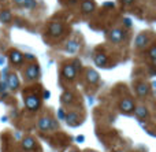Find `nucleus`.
Wrapping results in <instances>:
<instances>
[{"label":"nucleus","instance_id":"15","mask_svg":"<svg viewBox=\"0 0 156 152\" xmlns=\"http://www.w3.org/2000/svg\"><path fill=\"white\" fill-rule=\"evenodd\" d=\"M100 80L99 77V73H97L96 70H92V69H89L88 71H86V81L89 82V84H97Z\"/></svg>","mask_w":156,"mask_h":152},{"label":"nucleus","instance_id":"10","mask_svg":"<svg viewBox=\"0 0 156 152\" xmlns=\"http://www.w3.org/2000/svg\"><path fill=\"white\" fill-rule=\"evenodd\" d=\"M7 87H8V89H11V90H15V89H18V87H19V80H18V77H16V74H10V76L7 77Z\"/></svg>","mask_w":156,"mask_h":152},{"label":"nucleus","instance_id":"8","mask_svg":"<svg viewBox=\"0 0 156 152\" xmlns=\"http://www.w3.org/2000/svg\"><path fill=\"white\" fill-rule=\"evenodd\" d=\"M48 33L52 36V37H59V36L63 33L62 23H58V22L51 23V25H49V27H48Z\"/></svg>","mask_w":156,"mask_h":152},{"label":"nucleus","instance_id":"7","mask_svg":"<svg viewBox=\"0 0 156 152\" xmlns=\"http://www.w3.org/2000/svg\"><path fill=\"white\" fill-rule=\"evenodd\" d=\"M149 92H151V88H149V85L147 84V82H140V84H137V87H136V93H137V96H140V97L148 96Z\"/></svg>","mask_w":156,"mask_h":152},{"label":"nucleus","instance_id":"5","mask_svg":"<svg viewBox=\"0 0 156 152\" xmlns=\"http://www.w3.org/2000/svg\"><path fill=\"white\" fill-rule=\"evenodd\" d=\"M62 76L65 77L66 80L71 81V80L76 78L77 70L73 67V65H66V66H63V69H62Z\"/></svg>","mask_w":156,"mask_h":152},{"label":"nucleus","instance_id":"32","mask_svg":"<svg viewBox=\"0 0 156 152\" xmlns=\"http://www.w3.org/2000/svg\"><path fill=\"white\" fill-rule=\"evenodd\" d=\"M88 152H96V151H88Z\"/></svg>","mask_w":156,"mask_h":152},{"label":"nucleus","instance_id":"6","mask_svg":"<svg viewBox=\"0 0 156 152\" xmlns=\"http://www.w3.org/2000/svg\"><path fill=\"white\" fill-rule=\"evenodd\" d=\"M119 108H121V111L125 112V114H130V112L134 110V101H133L132 99H123V100L121 101V104H119Z\"/></svg>","mask_w":156,"mask_h":152},{"label":"nucleus","instance_id":"12","mask_svg":"<svg viewBox=\"0 0 156 152\" xmlns=\"http://www.w3.org/2000/svg\"><path fill=\"white\" fill-rule=\"evenodd\" d=\"M38 129H40L41 132H47L51 129V118L49 117H43L38 119V123H37Z\"/></svg>","mask_w":156,"mask_h":152},{"label":"nucleus","instance_id":"25","mask_svg":"<svg viewBox=\"0 0 156 152\" xmlns=\"http://www.w3.org/2000/svg\"><path fill=\"white\" fill-rule=\"evenodd\" d=\"M25 2H26V0H14V3H15V4H18V5H23Z\"/></svg>","mask_w":156,"mask_h":152},{"label":"nucleus","instance_id":"14","mask_svg":"<svg viewBox=\"0 0 156 152\" xmlns=\"http://www.w3.org/2000/svg\"><path fill=\"white\" fill-rule=\"evenodd\" d=\"M134 44H136V47H137V48H140V49L145 48L147 44H148V36H147L145 33L138 34L137 38H136V41H134Z\"/></svg>","mask_w":156,"mask_h":152},{"label":"nucleus","instance_id":"22","mask_svg":"<svg viewBox=\"0 0 156 152\" xmlns=\"http://www.w3.org/2000/svg\"><path fill=\"white\" fill-rule=\"evenodd\" d=\"M149 58H151V60L155 63L156 60V47H151V49H149Z\"/></svg>","mask_w":156,"mask_h":152},{"label":"nucleus","instance_id":"1","mask_svg":"<svg viewBox=\"0 0 156 152\" xmlns=\"http://www.w3.org/2000/svg\"><path fill=\"white\" fill-rule=\"evenodd\" d=\"M40 106H41V100L37 96L29 95L25 97V107H26L29 111H36V110L40 108Z\"/></svg>","mask_w":156,"mask_h":152},{"label":"nucleus","instance_id":"3","mask_svg":"<svg viewBox=\"0 0 156 152\" xmlns=\"http://www.w3.org/2000/svg\"><path fill=\"white\" fill-rule=\"evenodd\" d=\"M65 119L67 122V125L70 126H78L81 125V119H80V114L76 111H70L65 115Z\"/></svg>","mask_w":156,"mask_h":152},{"label":"nucleus","instance_id":"18","mask_svg":"<svg viewBox=\"0 0 156 152\" xmlns=\"http://www.w3.org/2000/svg\"><path fill=\"white\" fill-rule=\"evenodd\" d=\"M81 10H82L83 14H90L92 11L94 10L93 2H90V0H85V2L82 3V5H81Z\"/></svg>","mask_w":156,"mask_h":152},{"label":"nucleus","instance_id":"16","mask_svg":"<svg viewBox=\"0 0 156 152\" xmlns=\"http://www.w3.org/2000/svg\"><path fill=\"white\" fill-rule=\"evenodd\" d=\"M94 63H96V66H99V67H104L105 65H107L108 62V58L105 54H101V52H99V54L94 55Z\"/></svg>","mask_w":156,"mask_h":152},{"label":"nucleus","instance_id":"29","mask_svg":"<svg viewBox=\"0 0 156 152\" xmlns=\"http://www.w3.org/2000/svg\"><path fill=\"white\" fill-rule=\"evenodd\" d=\"M134 2V0H122V3H126V4H129V3Z\"/></svg>","mask_w":156,"mask_h":152},{"label":"nucleus","instance_id":"19","mask_svg":"<svg viewBox=\"0 0 156 152\" xmlns=\"http://www.w3.org/2000/svg\"><path fill=\"white\" fill-rule=\"evenodd\" d=\"M11 19H12V14L8 10H3L2 12H0V21H2L3 23H8Z\"/></svg>","mask_w":156,"mask_h":152},{"label":"nucleus","instance_id":"2","mask_svg":"<svg viewBox=\"0 0 156 152\" xmlns=\"http://www.w3.org/2000/svg\"><path fill=\"white\" fill-rule=\"evenodd\" d=\"M38 76H40V69H38L37 65H29L26 67V70H25V78L27 80V81H34V80L38 78Z\"/></svg>","mask_w":156,"mask_h":152},{"label":"nucleus","instance_id":"20","mask_svg":"<svg viewBox=\"0 0 156 152\" xmlns=\"http://www.w3.org/2000/svg\"><path fill=\"white\" fill-rule=\"evenodd\" d=\"M60 100H62L63 104H71L73 100H74V96H73L71 92H65L62 95V97H60Z\"/></svg>","mask_w":156,"mask_h":152},{"label":"nucleus","instance_id":"28","mask_svg":"<svg viewBox=\"0 0 156 152\" xmlns=\"http://www.w3.org/2000/svg\"><path fill=\"white\" fill-rule=\"evenodd\" d=\"M83 140H85V139H83L82 136H78V137H77V141H78V143H82Z\"/></svg>","mask_w":156,"mask_h":152},{"label":"nucleus","instance_id":"17","mask_svg":"<svg viewBox=\"0 0 156 152\" xmlns=\"http://www.w3.org/2000/svg\"><path fill=\"white\" fill-rule=\"evenodd\" d=\"M78 48H80V44L76 40H70L66 44V52H69V54H76L78 51Z\"/></svg>","mask_w":156,"mask_h":152},{"label":"nucleus","instance_id":"31","mask_svg":"<svg viewBox=\"0 0 156 152\" xmlns=\"http://www.w3.org/2000/svg\"><path fill=\"white\" fill-rule=\"evenodd\" d=\"M70 152H77V151H76V150H73V151H70Z\"/></svg>","mask_w":156,"mask_h":152},{"label":"nucleus","instance_id":"26","mask_svg":"<svg viewBox=\"0 0 156 152\" xmlns=\"http://www.w3.org/2000/svg\"><path fill=\"white\" fill-rule=\"evenodd\" d=\"M123 23L126 25V26H130V25H132V21H130L129 18H125V19H123Z\"/></svg>","mask_w":156,"mask_h":152},{"label":"nucleus","instance_id":"23","mask_svg":"<svg viewBox=\"0 0 156 152\" xmlns=\"http://www.w3.org/2000/svg\"><path fill=\"white\" fill-rule=\"evenodd\" d=\"M58 115H59V119H65V115H66L65 110H63V108H59V111H58Z\"/></svg>","mask_w":156,"mask_h":152},{"label":"nucleus","instance_id":"9","mask_svg":"<svg viewBox=\"0 0 156 152\" xmlns=\"http://www.w3.org/2000/svg\"><path fill=\"white\" fill-rule=\"evenodd\" d=\"M23 55L21 54V52L19 51H16V49H12V51L10 52V60L11 62L14 63V65H22V63H23Z\"/></svg>","mask_w":156,"mask_h":152},{"label":"nucleus","instance_id":"27","mask_svg":"<svg viewBox=\"0 0 156 152\" xmlns=\"http://www.w3.org/2000/svg\"><path fill=\"white\" fill-rule=\"evenodd\" d=\"M49 95H51V93H49L48 90H45V92H44V99H48V97H49Z\"/></svg>","mask_w":156,"mask_h":152},{"label":"nucleus","instance_id":"33","mask_svg":"<svg viewBox=\"0 0 156 152\" xmlns=\"http://www.w3.org/2000/svg\"><path fill=\"white\" fill-rule=\"evenodd\" d=\"M0 2H2V0H0Z\"/></svg>","mask_w":156,"mask_h":152},{"label":"nucleus","instance_id":"11","mask_svg":"<svg viewBox=\"0 0 156 152\" xmlns=\"http://www.w3.org/2000/svg\"><path fill=\"white\" fill-rule=\"evenodd\" d=\"M36 145H37V144H36V141H34V139H33V137L27 136V137H25V139H22V148H23L25 151L34 150Z\"/></svg>","mask_w":156,"mask_h":152},{"label":"nucleus","instance_id":"30","mask_svg":"<svg viewBox=\"0 0 156 152\" xmlns=\"http://www.w3.org/2000/svg\"><path fill=\"white\" fill-rule=\"evenodd\" d=\"M3 63H4V59H2V58H0V65H3Z\"/></svg>","mask_w":156,"mask_h":152},{"label":"nucleus","instance_id":"13","mask_svg":"<svg viewBox=\"0 0 156 152\" xmlns=\"http://www.w3.org/2000/svg\"><path fill=\"white\" fill-rule=\"evenodd\" d=\"M134 112H136V117L138 119H147L149 117V111L145 106H138L134 108Z\"/></svg>","mask_w":156,"mask_h":152},{"label":"nucleus","instance_id":"21","mask_svg":"<svg viewBox=\"0 0 156 152\" xmlns=\"http://www.w3.org/2000/svg\"><path fill=\"white\" fill-rule=\"evenodd\" d=\"M7 89H8V87H7V82H0V97H5L7 96Z\"/></svg>","mask_w":156,"mask_h":152},{"label":"nucleus","instance_id":"4","mask_svg":"<svg viewBox=\"0 0 156 152\" xmlns=\"http://www.w3.org/2000/svg\"><path fill=\"white\" fill-rule=\"evenodd\" d=\"M125 38V33L121 29H111L108 33V40L112 43H121Z\"/></svg>","mask_w":156,"mask_h":152},{"label":"nucleus","instance_id":"24","mask_svg":"<svg viewBox=\"0 0 156 152\" xmlns=\"http://www.w3.org/2000/svg\"><path fill=\"white\" fill-rule=\"evenodd\" d=\"M73 67L76 69V70H78V69H81V62H80V60H74Z\"/></svg>","mask_w":156,"mask_h":152}]
</instances>
